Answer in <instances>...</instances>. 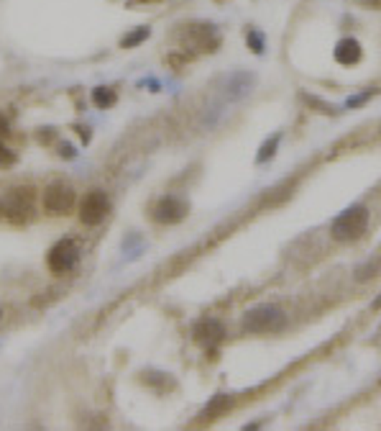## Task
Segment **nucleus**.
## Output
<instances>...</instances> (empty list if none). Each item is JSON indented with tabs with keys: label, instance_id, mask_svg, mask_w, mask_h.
<instances>
[{
	"label": "nucleus",
	"instance_id": "nucleus-14",
	"mask_svg": "<svg viewBox=\"0 0 381 431\" xmlns=\"http://www.w3.org/2000/svg\"><path fill=\"white\" fill-rule=\"evenodd\" d=\"M277 142H279V136H274L272 142L267 144V149H264V152H261V155H259V160H261V162H264V160H269V157L274 155V149H277Z\"/></svg>",
	"mask_w": 381,
	"mask_h": 431
},
{
	"label": "nucleus",
	"instance_id": "nucleus-6",
	"mask_svg": "<svg viewBox=\"0 0 381 431\" xmlns=\"http://www.w3.org/2000/svg\"><path fill=\"white\" fill-rule=\"evenodd\" d=\"M33 208H36V203H33L28 190H16V193L3 203V211L8 213V219H11L13 224H28V221L33 219Z\"/></svg>",
	"mask_w": 381,
	"mask_h": 431
},
{
	"label": "nucleus",
	"instance_id": "nucleus-1",
	"mask_svg": "<svg viewBox=\"0 0 381 431\" xmlns=\"http://www.w3.org/2000/svg\"><path fill=\"white\" fill-rule=\"evenodd\" d=\"M366 226H369V211L363 206H353L333 221L331 234L338 242H353L366 232Z\"/></svg>",
	"mask_w": 381,
	"mask_h": 431
},
{
	"label": "nucleus",
	"instance_id": "nucleus-9",
	"mask_svg": "<svg viewBox=\"0 0 381 431\" xmlns=\"http://www.w3.org/2000/svg\"><path fill=\"white\" fill-rule=\"evenodd\" d=\"M336 59L340 65H356L361 59V46H358L356 39H343L336 46Z\"/></svg>",
	"mask_w": 381,
	"mask_h": 431
},
{
	"label": "nucleus",
	"instance_id": "nucleus-2",
	"mask_svg": "<svg viewBox=\"0 0 381 431\" xmlns=\"http://www.w3.org/2000/svg\"><path fill=\"white\" fill-rule=\"evenodd\" d=\"M77 213H80V221H82L85 226H97L100 221H105V216L110 213L108 195L102 193V190H92V193H87L80 200Z\"/></svg>",
	"mask_w": 381,
	"mask_h": 431
},
{
	"label": "nucleus",
	"instance_id": "nucleus-4",
	"mask_svg": "<svg viewBox=\"0 0 381 431\" xmlns=\"http://www.w3.org/2000/svg\"><path fill=\"white\" fill-rule=\"evenodd\" d=\"M80 259V246L72 239H62L59 244L51 246L49 251V270L54 275H67Z\"/></svg>",
	"mask_w": 381,
	"mask_h": 431
},
{
	"label": "nucleus",
	"instance_id": "nucleus-10",
	"mask_svg": "<svg viewBox=\"0 0 381 431\" xmlns=\"http://www.w3.org/2000/svg\"><path fill=\"white\" fill-rule=\"evenodd\" d=\"M379 270H381V257L369 259V262L361 264V267L356 270V280H361V283H366V280H374V277L379 275Z\"/></svg>",
	"mask_w": 381,
	"mask_h": 431
},
{
	"label": "nucleus",
	"instance_id": "nucleus-5",
	"mask_svg": "<svg viewBox=\"0 0 381 431\" xmlns=\"http://www.w3.org/2000/svg\"><path fill=\"white\" fill-rule=\"evenodd\" d=\"M46 213H57V216H64L75 208V190L64 182H54V185L46 187L44 200H41Z\"/></svg>",
	"mask_w": 381,
	"mask_h": 431
},
{
	"label": "nucleus",
	"instance_id": "nucleus-7",
	"mask_svg": "<svg viewBox=\"0 0 381 431\" xmlns=\"http://www.w3.org/2000/svg\"><path fill=\"white\" fill-rule=\"evenodd\" d=\"M185 216H187V203L174 198V195L161 198L156 203V211H154V221H159V224H179Z\"/></svg>",
	"mask_w": 381,
	"mask_h": 431
},
{
	"label": "nucleus",
	"instance_id": "nucleus-13",
	"mask_svg": "<svg viewBox=\"0 0 381 431\" xmlns=\"http://www.w3.org/2000/svg\"><path fill=\"white\" fill-rule=\"evenodd\" d=\"M13 162H16V155H13L8 147L0 144V167H8V165H13Z\"/></svg>",
	"mask_w": 381,
	"mask_h": 431
},
{
	"label": "nucleus",
	"instance_id": "nucleus-18",
	"mask_svg": "<svg viewBox=\"0 0 381 431\" xmlns=\"http://www.w3.org/2000/svg\"><path fill=\"white\" fill-rule=\"evenodd\" d=\"M0 318H3V311H0Z\"/></svg>",
	"mask_w": 381,
	"mask_h": 431
},
{
	"label": "nucleus",
	"instance_id": "nucleus-11",
	"mask_svg": "<svg viewBox=\"0 0 381 431\" xmlns=\"http://www.w3.org/2000/svg\"><path fill=\"white\" fill-rule=\"evenodd\" d=\"M92 98H95V103L102 105V108H108V105L115 103V93L110 90V88H97V90L92 93Z\"/></svg>",
	"mask_w": 381,
	"mask_h": 431
},
{
	"label": "nucleus",
	"instance_id": "nucleus-17",
	"mask_svg": "<svg viewBox=\"0 0 381 431\" xmlns=\"http://www.w3.org/2000/svg\"><path fill=\"white\" fill-rule=\"evenodd\" d=\"M0 213H6V211H3V203H0Z\"/></svg>",
	"mask_w": 381,
	"mask_h": 431
},
{
	"label": "nucleus",
	"instance_id": "nucleus-3",
	"mask_svg": "<svg viewBox=\"0 0 381 431\" xmlns=\"http://www.w3.org/2000/svg\"><path fill=\"white\" fill-rule=\"evenodd\" d=\"M281 323H284V313L279 306H256L243 318V326L248 331H272V328H279Z\"/></svg>",
	"mask_w": 381,
	"mask_h": 431
},
{
	"label": "nucleus",
	"instance_id": "nucleus-16",
	"mask_svg": "<svg viewBox=\"0 0 381 431\" xmlns=\"http://www.w3.org/2000/svg\"><path fill=\"white\" fill-rule=\"evenodd\" d=\"M374 308H381V296L376 298V303H374Z\"/></svg>",
	"mask_w": 381,
	"mask_h": 431
},
{
	"label": "nucleus",
	"instance_id": "nucleus-8",
	"mask_svg": "<svg viewBox=\"0 0 381 431\" xmlns=\"http://www.w3.org/2000/svg\"><path fill=\"white\" fill-rule=\"evenodd\" d=\"M222 336H225V326H222L220 321H215V318H205V321L197 323L195 328V339L200 341V344H205V347L218 344Z\"/></svg>",
	"mask_w": 381,
	"mask_h": 431
},
{
	"label": "nucleus",
	"instance_id": "nucleus-12",
	"mask_svg": "<svg viewBox=\"0 0 381 431\" xmlns=\"http://www.w3.org/2000/svg\"><path fill=\"white\" fill-rule=\"evenodd\" d=\"M146 36H149V28H134V31H131L126 39H123V46H126V49H128V46H136V44H141V41L146 39Z\"/></svg>",
	"mask_w": 381,
	"mask_h": 431
},
{
	"label": "nucleus",
	"instance_id": "nucleus-15",
	"mask_svg": "<svg viewBox=\"0 0 381 431\" xmlns=\"http://www.w3.org/2000/svg\"><path fill=\"white\" fill-rule=\"evenodd\" d=\"M251 49H254V52H261V49H264V39H259L256 33H251Z\"/></svg>",
	"mask_w": 381,
	"mask_h": 431
}]
</instances>
